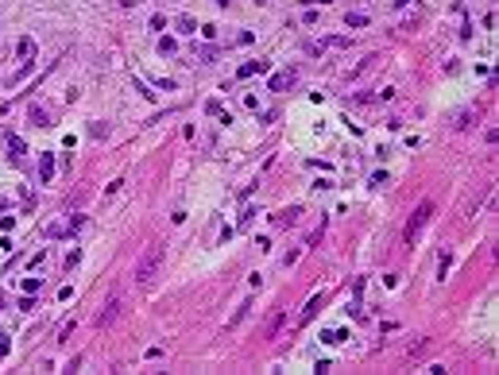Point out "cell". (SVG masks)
Wrapping results in <instances>:
<instances>
[{"label": "cell", "mask_w": 499, "mask_h": 375, "mask_svg": "<svg viewBox=\"0 0 499 375\" xmlns=\"http://www.w3.org/2000/svg\"><path fill=\"white\" fill-rule=\"evenodd\" d=\"M426 344H430V336H418V340L410 344V360H414V356H422V352H426Z\"/></svg>", "instance_id": "13"}, {"label": "cell", "mask_w": 499, "mask_h": 375, "mask_svg": "<svg viewBox=\"0 0 499 375\" xmlns=\"http://www.w3.org/2000/svg\"><path fill=\"white\" fill-rule=\"evenodd\" d=\"M16 51H20V58H35V43H31V39H27V35H23V39H20V47H16Z\"/></svg>", "instance_id": "12"}, {"label": "cell", "mask_w": 499, "mask_h": 375, "mask_svg": "<svg viewBox=\"0 0 499 375\" xmlns=\"http://www.w3.org/2000/svg\"><path fill=\"white\" fill-rule=\"evenodd\" d=\"M321 302H325V294H314V298L306 302V314H302V321H310V317H318V310H321Z\"/></svg>", "instance_id": "9"}, {"label": "cell", "mask_w": 499, "mask_h": 375, "mask_svg": "<svg viewBox=\"0 0 499 375\" xmlns=\"http://www.w3.org/2000/svg\"><path fill=\"white\" fill-rule=\"evenodd\" d=\"M163 256H166L163 244H151V248L143 252V259H140V267H136V282H140V286H151L155 271L163 267Z\"/></svg>", "instance_id": "1"}, {"label": "cell", "mask_w": 499, "mask_h": 375, "mask_svg": "<svg viewBox=\"0 0 499 375\" xmlns=\"http://www.w3.org/2000/svg\"><path fill=\"white\" fill-rule=\"evenodd\" d=\"M368 23V16H360V12H348V27H364Z\"/></svg>", "instance_id": "14"}, {"label": "cell", "mask_w": 499, "mask_h": 375, "mask_svg": "<svg viewBox=\"0 0 499 375\" xmlns=\"http://www.w3.org/2000/svg\"><path fill=\"white\" fill-rule=\"evenodd\" d=\"M256 70H263V62H244V66H240V78H248V74H256Z\"/></svg>", "instance_id": "15"}, {"label": "cell", "mask_w": 499, "mask_h": 375, "mask_svg": "<svg viewBox=\"0 0 499 375\" xmlns=\"http://www.w3.org/2000/svg\"><path fill=\"white\" fill-rule=\"evenodd\" d=\"M39 178H43V182L55 178V155H39Z\"/></svg>", "instance_id": "8"}, {"label": "cell", "mask_w": 499, "mask_h": 375, "mask_svg": "<svg viewBox=\"0 0 499 375\" xmlns=\"http://www.w3.org/2000/svg\"><path fill=\"white\" fill-rule=\"evenodd\" d=\"M8 151H12V159H20L27 147H23V139H20V136H8Z\"/></svg>", "instance_id": "11"}, {"label": "cell", "mask_w": 499, "mask_h": 375, "mask_svg": "<svg viewBox=\"0 0 499 375\" xmlns=\"http://www.w3.org/2000/svg\"><path fill=\"white\" fill-rule=\"evenodd\" d=\"M298 217H302V209H298V205H290V209H282V213H279V217H271V220H275L279 228H290V224H294Z\"/></svg>", "instance_id": "6"}, {"label": "cell", "mask_w": 499, "mask_h": 375, "mask_svg": "<svg viewBox=\"0 0 499 375\" xmlns=\"http://www.w3.org/2000/svg\"><path fill=\"white\" fill-rule=\"evenodd\" d=\"M248 310H252V298H244V302L236 306V314L228 317V325H224V329H236V325H240V321H244V317H248Z\"/></svg>", "instance_id": "7"}, {"label": "cell", "mask_w": 499, "mask_h": 375, "mask_svg": "<svg viewBox=\"0 0 499 375\" xmlns=\"http://www.w3.org/2000/svg\"><path fill=\"white\" fill-rule=\"evenodd\" d=\"M376 66H379V54H364L352 70H344V81H356V78H364V74H368V70H376Z\"/></svg>", "instance_id": "5"}, {"label": "cell", "mask_w": 499, "mask_h": 375, "mask_svg": "<svg viewBox=\"0 0 499 375\" xmlns=\"http://www.w3.org/2000/svg\"><path fill=\"white\" fill-rule=\"evenodd\" d=\"M294 81H298V66H286V70H279V74H271V93H286Z\"/></svg>", "instance_id": "4"}, {"label": "cell", "mask_w": 499, "mask_h": 375, "mask_svg": "<svg viewBox=\"0 0 499 375\" xmlns=\"http://www.w3.org/2000/svg\"><path fill=\"white\" fill-rule=\"evenodd\" d=\"M120 314H124V306H120V294H112L109 302H105V310H101V314L93 317V325H97V329H109V325L116 321Z\"/></svg>", "instance_id": "3"}, {"label": "cell", "mask_w": 499, "mask_h": 375, "mask_svg": "<svg viewBox=\"0 0 499 375\" xmlns=\"http://www.w3.org/2000/svg\"><path fill=\"white\" fill-rule=\"evenodd\" d=\"M194 27H198V23H194L190 16H182V20H178V31H194Z\"/></svg>", "instance_id": "18"}, {"label": "cell", "mask_w": 499, "mask_h": 375, "mask_svg": "<svg viewBox=\"0 0 499 375\" xmlns=\"http://www.w3.org/2000/svg\"><path fill=\"white\" fill-rule=\"evenodd\" d=\"M430 217H434V201H422L414 213L406 217V228H402V244H406V248H410V244L422 236V228L430 224Z\"/></svg>", "instance_id": "2"}, {"label": "cell", "mask_w": 499, "mask_h": 375, "mask_svg": "<svg viewBox=\"0 0 499 375\" xmlns=\"http://www.w3.org/2000/svg\"><path fill=\"white\" fill-rule=\"evenodd\" d=\"M27 120H31V124H39V128H51V120H47V112H43V108H39V105H31V108H27Z\"/></svg>", "instance_id": "10"}, {"label": "cell", "mask_w": 499, "mask_h": 375, "mask_svg": "<svg viewBox=\"0 0 499 375\" xmlns=\"http://www.w3.org/2000/svg\"><path fill=\"white\" fill-rule=\"evenodd\" d=\"M4 352H8V336L0 333V356H4Z\"/></svg>", "instance_id": "19"}, {"label": "cell", "mask_w": 499, "mask_h": 375, "mask_svg": "<svg viewBox=\"0 0 499 375\" xmlns=\"http://www.w3.org/2000/svg\"><path fill=\"white\" fill-rule=\"evenodd\" d=\"M174 47H178L174 39H159V51H163V54H174Z\"/></svg>", "instance_id": "17"}, {"label": "cell", "mask_w": 499, "mask_h": 375, "mask_svg": "<svg viewBox=\"0 0 499 375\" xmlns=\"http://www.w3.org/2000/svg\"><path fill=\"white\" fill-rule=\"evenodd\" d=\"M321 340H325V344H340V340H344V333H333V329H329V333H325Z\"/></svg>", "instance_id": "16"}]
</instances>
